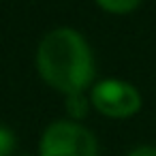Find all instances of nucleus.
Wrapping results in <instances>:
<instances>
[{
  "label": "nucleus",
  "mask_w": 156,
  "mask_h": 156,
  "mask_svg": "<svg viewBox=\"0 0 156 156\" xmlns=\"http://www.w3.org/2000/svg\"><path fill=\"white\" fill-rule=\"evenodd\" d=\"M143 0H94V5L109 15H130L141 7Z\"/></svg>",
  "instance_id": "39448f33"
},
{
  "label": "nucleus",
  "mask_w": 156,
  "mask_h": 156,
  "mask_svg": "<svg viewBox=\"0 0 156 156\" xmlns=\"http://www.w3.org/2000/svg\"><path fill=\"white\" fill-rule=\"evenodd\" d=\"M34 66L43 83L62 96L90 92L96 81L94 51L83 32L73 26H58L41 37Z\"/></svg>",
  "instance_id": "f257e3e1"
},
{
  "label": "nucleus",
  "mask_w": 156,
  "mask_h": 156,
  "mask_svg": "<svg viewBox=\"0 0 156 156\" xmlns=\"http://www.w3.org/2000/svg\"><path fill=\"white\" fill-rule=\"evenodd\" d=\"M126 156H156V145H150V143L135 145L126 152Z\"/></svg>",
  "instance_id": "0eeeda50"
},
{
  "label": "nucleus",
  "mask_w": 156,
  "mask_h": 156,
  "mask_svg": "<svg viewBox=\"0 0 156 156\" xmlns=\"http://www.w3.org/2000/svg\"><path fill=\"white\" fill-rule=\"evenodd\" d=\"M39 156H101L92 128L69 118L49 122L39 137Z\"/></svg>",
  "instance_id": "f03ea898"
},
{
  "label": "nucleus",
  "mask_w": 156,
  "mask_h": 156,
  "mask_svg": "<svg viewBox=\"0 0 156 156\" xmlns=\"http://www.w3.org/2000/svg\"><path fill=\"white\" fill-rule=\"evenodd\" d=\"M15 156H32V154H15ZM39 156V154H37Z\"/></svg>",
  "instance_id": "6e6552de"
},
{
  "label": "nucleus",
  "mask_w": 156,
  "mask_h": 156,
  "mask_svg": "<svg viewBox=\"0 0 156 156\" xmlns=\"http://www.w3.org/2000/svg\"><path fill=\"white\" fill-rule=\"evenodd\" d=\"M17 150V135L11 126L0 124V156H15Z\"/></svg>",
  "instance_id": "423d86ee"
},
{
  "label": "nucleus",
  "mask_w": 156,
  "mask_h": 156,
  "mask_svg": "<svg viewBox=\"0 0 156 156\" xmlns=\"http://www.w3.org/2000/svg\"><path fill=\"white\" fill-rule=\"evenodd\" d=\"M92 109L107 120H130L143 107V96L135 83L120 77L96 79L88 92Z\"/></svg>",
  "instance_id": "7ed1b4c3"
},
{
  "label": "nucleus",
  "mask_w": 156,
  "mask_h": 156,
  "mask_svg": "<svg viewBox=\"0 0 156 156\" xmlns=\"http://www.w3.org/2000/svg\"><path fill=\"white\" fill-rule=\"evenodd\" d=\"M64 109H66L69 120L83 122V118H86V115L90 113V109H92V103H90L88 92H81V94H69V96H64Z\"/></svg>",
  "instance_id": "20e7f679"
}]
</instances>
